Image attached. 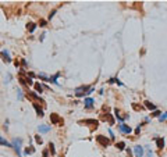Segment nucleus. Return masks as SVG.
<instances>
[{
  "label": "nucleus",
  "instance_id": "nucleus-23",
  "mask_svg": "<svg viewBox=\"0 0 167 157\" xmlns=\"http://www.w3.org/2000/svg\"><path fill=\"white\" fill-rule=\"evenodd\" d=\"M49 147H50L51 154H54V153H56V150H54V145H53V143H49Z\"/></svg>",
  "mask_w": 167,
  "mask_h": 157
},
{
  "label": "nucleus",
  "instance_id": "nucleus-12",
  "mask_svg": "<svg viewBox=\"0 0 167 157\" xmlns=\"http://www.w3.org/2000/svg\"><path fill=\"white\" fill-rule=\"evenodd\" d=\"M34 109L36 110V113H38V115H39V117H43V115H45V114H43V110H42V109H40V107L38 106V104H36V103H34Z\"/></svg>",
  "mask_w": 167,
  "mask_h": 157
},
{
  "label": "nucleus",
  "instance_id": "nucleus-5",
  "mask_svg": "<svg viewBox=\"0 0 167 157\" xmlns=\"http://www.w3.org/2000/svg\"><path fill=\"white\" fill-rule=\"evenodd\" d=\"M118 128H120V131L124 132V133H131V132H132V129H131L128 125H125V124H120V125H118Z\"/></svg>",
  "mask_w": 167,
  "mask_h": 157
},
{
  "label": "nucleus",
  "instance_id": "nucleus-11",
  "mask_svg": "<svg viewBox=\"0 0 167 157\" xmlns=\"http://www.w3.org/2000/svg\"><path fill=\"white\" fill-rule=\"evenodd\" d=\"M81 122H84V124H92L95 128H98V121L96 120H84V121H81Z\"/></svg>",
  "mask_w": 167,
  "mask_h": 157
},
{
  "label": "nucleus",
  "instance_id": "nucleus-9",
  "mask_svg": "<svg viewBox=\"0 0 167 157\" xmlns=\"http://www.w3.org/2000/svg\"><path fill=\"white\" fill-rule=\"evenodd\" d=\"M156 143H157V147H159V150H162L163 147H164V140H163V138H156Z\"/></svg>",
  "mask_w": 167,
  "mask_h": 157
},
{
  "label": "nucleus",
  "instance_id": "nucleus-25",
  "mask_svg": "<svg viewBox=\"0 0 167 157\" xmlns=\"http://www.w3.org/2000/svg\"><path fill=\"white\" fill-rule=\"evenodd\" d=\"M39 24H40V26H46V21H45V20H40Z\"/></svg>",
  "mask_w": 167,
  "mask_h": 157
},
{
  "label": "nucleus",
  "instance_id": "nucleus-10",
  "mask_svg": "<svg viewBox=\"0 0 167 157\" xmlns=\"http://www.w3.org/2000/svg\"><path fill=\"white\" fill-rule=\"evenodd\" d=\"M84 103H85V107H88V109H92V107H93V99H89V97H88V99H85V102H84Z\"/></svg>",
  "mask_w": 167,
  "mask_h": 157
},
{
  "label": "nucleus",
  "instance_id": "nucleus-21",
  "mask_svg": "<svg viewBox=\"0 0 167 157\" xmlns=\"http://www.w3.org/2000/svg\"><path fill=\"white\" fill-rule=\"evenodd\" d=\"M35 89H36V90H38V92H39V93H42V86H40V85H39V84H35Z\"/></svg>",
  "mask_w": 167,
  "mask_h": 157
},
{
  "label": "nucleus",
  "instance_id": "nucleus-15",
  "mask_svg": "<svg viewBox=\"0 0 167 157\" xmlns=\"http://www.w3.org/2000/svg\"><path fill=\"white\" fill-rule=\"evenodd\" d=\"M26 29L29 31V32H34V31L36 29V25H35L34 22H29V24L26 25Z\"/></svg>",
  "mask_w": 167,
  "mask_h": 157
},
{
  "label": "nucleus",
  "instance_id": "nucleus-17",
  "mask_svg": "<svg viewBox=\"0 0 167 157\" xmlns=\"http://www.w3.org/2000/svg\"><path fill=\"white\" fill-rule=\"evenodd\" d=\"M116 147L118 149V150H124V147H125V143H124V142H118V143L116 145Z\"/></svg>",
  "mask_w": 167,
  "mask_h": 157
},
{
  "label": "nucleus",
  "instance_id": "nucleus-6",
  "mask_svg": "<svg viewBox=\"0 0 167 157\" xmlns=\"http://www.w3.org/2000/svg\"><path fill=\"white\" fill-rule=\"evenodd\" d=\"M134 152H135V156H137V157H142V156H143V147H142V146H135Z\"/></svg>",
  "mask_w": 167,
  "mask_h": 157
},
{
  "label": "nucleus",
  "instance_id": "nucleus-28",
  "mask_svg": "<svg viewBox=\"0 0 167 157\" xmlns=\"http://www.w3.org/2000/svg\"><path fill=\"white\" fill-rule=\"evenodd\" d=\"M43 157H49V156H47V152H46V150L43 152Z\"/></svg>",
  "mask_w": 167,
  "mask_h": 157
},
{
  "label": "nucleus",
  "instance_id": "nucleus-14",
  "mask_svg": "<svg viewBox=\"0 0 167 157\" xmlns=\"http://www.w3.org/2000/svg\"><path fill=\"white\" fill-rule=\"evenodd\" d=\"M0 145H1V146H9V147H13V145L9 143V142H7L6 139H3L1 136H0Z\"/></svg>",
  "mask_w": 167,
  "mask_h": 157
},
{
  "label": "nucleus",
  "instance_id": "nucleus-4",
  "mask_svg": "<svg viewBox=\"0 0 167 157\" xmlns=\"http://www.w3.org/2000/svg\"><path fill=\"white\" fill-rule=\"evenodd\" d=\"M50 121L51 124H63V118L61 117H59L57 114H50Z\"/></svg>",
  "mask_w": 167,
  "mask_h": 157
},
{
  "label": "nucleus",
  "instance_id": "nucleus-7",
  "mask_svg": "<svg viewBox=\"0 0 167 157\" xmlns=\"http://www.w3.org/2000/svg\"><path fill=\"white\" fill-rule=\"evenodd\" d=\"M102 118L104 120V121L107 120V122H109V124H111V125L114 124V120H113V117H111L110 114H103V115H102Z\"/></svg>",
  "mask_w": 167,
  "mask_h": 157
},
{
  "label": "nucleus",
  "instance_id": "nucleus-19",
  "mask_svg": "<svg viewBox=\"0 0 167 157\" xmlns=\"http://www.w3.org/2000/svg\"><path fill=\"white\" fill-rule=\"evenodd\" d=\"M38 76L40 78V79H43V81H46V82H49V81H50V78H47V76L45 75V74H39Z\"/></svg>",
  "mask_w": 167,
  "mask_h": 157
},
{
  "label": "nucleus",
  "instance_id": "nucleus-27",
  "mask_svg": "<svg viewBox=\"0 0 167 157\" xmlns=\"http://www.w3.org/2000/svg\"><path fill=\"white\" fill-rule=\"evenodd\" d=\"M54 14H56V10H53V11H51V14H50V15H49V18H50V20H51V18H53V15H54Z\"/></svg>",
  "mask_w": 167,
  "mask_h": 157
},
{
  "label": "nucleus",
  "instance_id": "nucleus-3",
  "mask_svg": "<svg viewBox=\"0 0 167 157\" xmlns=\"http://www.w3.org/2000/svg\"><path fill=\"white\" fill-rule=\"evenodd\" d=\"M11 145H13L14 150L17 152V154H18L20 157H21V139H14Z\"/></svg>",
  "mask_w": 167,
  "mask_h": 157
},
{
  "label": "nucleus",
  "instance_id": "nucleus-26",
  "mask_svg": "<svg viewBox=\"0 0 167 157\" xmlns=\"http://www.w3.org/2000/svg\"><path fill=\"white\" fill-rule=\"evenodd\" d=\"M146 157H153V154H152V152H150V150H148V152H146Z\"/></svg>",
  "mask_w": 167,
  "mask_h": 157
},
{
  "label": "nucleus",
  "instance_id": "nucleus-18",
  "mask_svg": "<svg viewBox=\"0 0 167 157\" xmlns=\"http://www.w3.org/2000/svg\"><path fill=\"white\" fill-rule=\"evenodd\" d=\"M25 153H26V154H32V153H35V149L32 147V146H29V147L25 149Z\"/></svg>",
  "mask_w": 167,
  "mask_h": 157
},
{
  "label": "nucleus",
  "instance_id": "nucleus-24",
  "mask_svg": "<svg viewBox=\"0 0 167 157\" xmlns=\"http://www.w3.org/2000/svg\"><path fill=\"white\" fill-rule=\"evenodd\" d=\"M35 140H36V142H38V143H42V138H40V136H35Z\"/></svg>",
  "mask_w": 167,
  "mask_h": 157
},
{
  "label": "nucleus",
  "instance_id": "nucleus-2",
  "mask_svg": "<svg viewBox=\"0 0 167 157\" xmlns=\"http://www.w3.org/2000/svg\"><path fill=\"white\" fill-rule=\"evenodd\" d=\"M96 140H98L99 145H102L103 147H106V146L110 145V140L107 139L106 136H103V135H98V136H96Z\"/></svg>",
  "mask_w": 167,
  "mask_h": 157
},
{
  "label": "nucleus",
  "instance_id": "nucleus-13",
  "mask_svg": "<svg viewBox=\"0 0 167 157\" xmlns=\"http://www.w3.org/2000/svg\"><path fill=\"white\" fill-rule=\"evenodd\" d=\"M50 131V127H47V125H39V132H49Z\"/></svg>",
  "mask_w": 167,
  "mask_h": 157
},
{
  "label": "nucleus",
  "instance_id": "nucleus-20",
  "mask_svg": "<svg viewBox=\"0 0 167 157\" xmlns=\"http://www.w3.org/2000/svg\"><path fill=\"white\" fill-rule=\"evenodd\" d=\"M59 75H60V74H56L54 76H51V78H50V81H49V82H53V84H57V78H59Z\"/></svg>",
  "mask_w": 167,
  "mask_h": 157
},
{
  "label": "nucleus",
  "instance_id": "nucleus-16",
  "mask_svg": "<svg viewBox=\"0 0 167 157\" xmlns=\"http://www.w3.org/2000/svg\"><path fill=\"white\" fill-rule=\"evenodd\" d=\"M145 107H146V109H149V110H156V106L152 104L150 102H148V100L145 102Z\"/></svg>",
  "mask_w": 167,
  "mask_h": 157
},
{
  "label": "nucleus",
  "instance_id": "nucleus-8",
  "mask_svg": "<svg viewBox=\"0 0 167 157\" xmlns=\"http://www.w3.org/2000/svg\"><path fill=\"white\" fill-rule=\"evenodd\" d=\"M1 57H3V60H4V61H7V63H10V61H11V59H10V54H9V51H7V50H3V51H1Z\"/></svg>",
  "mask_w": 167,
  "mask_h": 157
},
{
  "label": "nucleus",
  "instance_id": "nucleus-1",
  "mask_svg": "<svg viewBox=\"0 0 167 157\" xmlns=\"http://www.w3.org/2000/svg\"><path fill=\"white\" fill-rule=\"evenodd\" d=\"M92 92H93V88H90V86H79V88L75 89V96L81 97L84 95H89Z\"/></svg>",
  "mask_w": 167,
  "mask_h": 157
},
{
  "label": "nucleus",
  "instance_id": "nucleus-22",
  "mask_svg": "<svg viewBox=\"0 0 167 157\" xmlns=\"http://www.w3.org/2000/svg\"><path fill=\"white\" fill-rule=\"evenodd\" d=\"M166 118H167V113H163V115H159V120H160V121H164Z\"/></svg>",
  "mask_w": 167,
  "mask_h": 157
}]
</instances>
